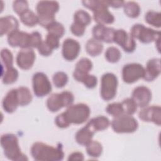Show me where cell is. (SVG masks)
Segmentation results:
<instances>
[{"instance_id": "cell-1", "label": "cell", "mask_w": 161, "mask_h": 161, "mask_svg": "<svg viewBox=\"0 0 161 161\" xmlns=\"http://www.w3.org/2000/svg\"><path fill=\"white\" fill-rule=\"evenodd\" d=\"M30 153L33 159L38 161H60L64 157L61 146L54 147L42 142L34 143Z\"/></svg>"}, {"instance_id": "cell-2", "label": "cell", "mask_w": 161, "mask_h": 161, "mask_svg": "<svg viewBox=\"0 0 161 161\" xmlns=\"http://www.w3.org/2000/svg\"><path fill=\"white\" fill-rule=\"evenodd\" d=\"M82 4L93 12V18L97 24L105 25L114 22V17L108 10V1H83Z\"/></svg>"}, {"instance_id": "cell-3", "label": "cell", "mask_w": 161, "mask_h": 161, "mask_svg": "<svg viewBox=\"0 0 161 161\" xmlns=\"http://www.w3.org/2000/svg\"><path fill=\"white\" fill-rule=\"evenodd\" d=\"M1 145L5 156L13 161L28 160L26 155L21 152L17 136L12 133L3 135L1 137Z\"/></svg>"}, {"instance_id": "cell-4", "label": "cell", "mask_w": 161, "mask_h": 161, "mask_svg": "<svg viewBox=\"0 0 161 161\" xmlns=\"http://www.w3.org/2000/svg\"><path fill=\"white\" fill-rule=\"evenodd\" d=\"M59 9V4L53 1H40L36 6L38 17V24L47 28L55 21V14Z\"/></svg>"}, {"instance_id": "cell-5", "label": "cell", "mask_w": 161, "mask_h": 161, "mask_svg": "<svg viewBox=\"0 0 161 161\" xmlns=\"http://www.w3.org/2000/svg\"><path fill=\"white\" fill-rule=\"evenodd\" d=\"M91 113L89 107L84 103H78L67 107L63 114L69 125H80L86 122Z\"/></svg>"}, {"instance_id": "cell-6", "label": "cell", "mask_w": 161, "mask_h": 161, "mask_svg": "<svg viewBox=\"0 0 161 161\" xmlns=\"http://www.w3.org/2000/svg\"><path fill=\"white\" fill-rule=\"evenodd\" d=\"M74 101L73 94L67 91L51 94L47 100V106L50 111L55 113L64 107H69Z\"/></svg>"}, {"instance_id": "cell-7", "label": "cell", "mask_w": 161, "mask_h": 161, "mask_svg": "<svg viewBox=\"0 0 161 161\" xmlns=\"http://www.w3.org/2000/svg\"><path fill=\"white\" fill-rule=\"evenodd\" d=\"M111 126L113 131L117 133H131L137 130L138 123L131 115L122 114L114 117Z\"/></svg>"}, {"instance_id": "cell-8", "label": "cell", "mask_w": 161, "mask_h": 161, "mask_svg": "<svg viewBox=\"0 0 161 161\" xmlns=\"http://www.w3.org/2000/svg\"><path fill=\"white\" fill-rule=\"evenodd\" d=\"M118 83L117 77L113 73L108 72L102 75L100 94L103 100L110 101L115 97Z\"/></svg>"}, {"instance_id": "cell-9", "label": "cell", "mask_w": 161, "mask_h": 161, "mask_svg": "<svg viewBox=\"0 0 161 161\" xmlns=\"http://www.w3.org/2000/svg\"><path fill=\"white\" fill-rule=\"evenodd\" d=\"M130 35L143 43H150L160 39V31L147 28L142 24H135L130 30Z\"/></svg>"}, {"instance_id": "cell-10", "label": "cell", "mask_w": 161, "mask_h": 161, "mask_svg": "<svg viewBox=\"0 0 161 161\" xmlns=\"http://www.w3.org/2000/svg\"><path fill=\"white\" fill-rule=\"evenodd\" d=\"M33 89L34 94L38 97L48 95L52 91V84L46 75L43 72H36L32 77Z\"/></svg>"}, {"instance_id": "cell-11", "label": "cell", "mask_w": 161, "mask_h": 161, "mask_svg": "<svg viewBox=\"0 0 161 161\" xmlns=\"http://www.w3.org/2000/svg\"><path fill=\"white\" fill-rule=\"evenodd\" d=\"M145 68L138 63H130L125 65L122 69V79L127 84L136 82L143 78Z\"/></svg>"}, {"instance_id": "cell-12", "label": "cell", "mask_w": 161, "mask_h": 161, "mask_svg": "<svg viewBox=\"0 0 161 161\" xmlns=\"http://www.w3.org/2000/svg\"><path fill=\"white\" fill-rule=\"evenodd\" d=\"M113 42L122 47L128 53L133 52L136 48V42L134 38L123 29L116 30L114 31Z\"/></svg>"}, {"instance_id": "cell-13", "label": "cell", "mask_w": 161, "mask_h": 161, "mask_svg": "<svg viewBox=\"0 0 161 161\" xmlns=\"http://www.w3.org/2000/svg\"><path fill=\"white\" fill-rule=\"evenodd\" d=\"M139 118L146 122H153L158 126L161 125V108L160 106L152 105L146 106L138 113Z\"/></svg>"}, {"instance_id": "cell-14", "label": "cell", "mask_w": 161, "mask_h": 161, "mask_svg": "<svg viewBox=\"0 0 161 161\" xmlns=\"http://www.w3.org/2000/svg\"><path fill=\"white\" fill-rule=\"evenodd\" d=\"M36 55L31 48H21L16 57V64L23 70L31 69L35 62Z\"/></svg>"}, {"instance_id": "cell-15", "label": "cell", "mask_w": 161, "mask_h": 161, "mask_svg": "<svg viewBox=\"0 0 161 161\" xmlns=\"http://www.w3.org/2000/svg\"><path fill=\"white\" fill-rule=\"evenodd\" d=\"M30 34L19 30L8 35V42L12 47H20L21 48H30Z\"/></svg>"}, {"instance_id": "cell-16", "label": "cell", "mask_w": 161, "mask_h": 161, "mask_svg": "<svg viewBox=\"0 0 161 161\" xmlns=\"http://www.w3.org/2000/svg\"><path fill=\"white\" fill-rule=\"evenodd\" d=\"M131 96V98L137 106L142 108L147 106L152 99L151 91L147 87L143 86L135 87L132 92Z\"/></svg>"}, {"instance_id": "cell-17", "label": "cell", "mask_w": 161, "mask_h": 161, "mask_svg": "<svg viewBox=\"0 0 161 161\" xmlns=\"http://www.w3.org/2000/svg\"><path fill=\"white\" fill-rule=\"evenodd\" d=\"M80 50L79 43L73 38H67L62 45V56L67 61H73L79 55Z\"/></svg>"}, {"instance_id": "cell-18", "label": "cell", "mask_w": 161, "mask_h": 161, "mask_svg": "<svg viewBox=\"0 0 161 161\" xmlns=\"http://www.w3.org/2000/svg\"><path fill=\"white\" fill-rule=\"evenodd\" d=\"M113 28L107 27L103 25L97 24L92 28L93 38L99 42L110 43L113 42L114 31Z\"/></svg>"}, {"instance_id": "cell-19", "label": "cell", "mask_w": 161, "mask_h": 161, "mask_svg": "<svg viewBox=\"0 0 161 161\" xmlns=\"http://www.w3.org/2000/svg\"><path fill=\"white\" fill-rule=\"evenodd\" d=\"M92 68V62L87 58H82L80 59L76 64L73 77L77 82H82L86 76L89 74V72Z\"/></svg>"}, {"instance_id": "cell-20", "label": "cell", "mask_w": 161, "mask_h": 161, "mask_svg": "<svg viewBox=\"0 0 161 161\" xmlns=\"http://www.w3.org/2000/svg\"><path fill=\"white\" fill-rule=\"evenodd\" d=\"M160 58H155L149 60L147 63L145 69H144L145 70L143 79L148 82L154 80L160 74Z\"/></svg>"}, {"instance_id": "cell-21", "label": "cell", "mask_w": 161, "mask_h": 161, "mask_svg": "<svg viewBox=\"0 0 161 161\" xmlns=\"http://www.w3.org/2000/svg\"><path fill=\"white\" fill-rule=\"evenodd\" d=\"M96 132V131L95 128L89 120L86 126L77 131L75 136V140L78 144L86 146L92 140Z\"/></svg>"}, {"instance_id": "cell-22", "label": "cell", "mask_w": 161, "mask_h": 161, "mask_svg": "<svg viewBox=\"0 0 161 161\" xmlns=\"http://www.w3.org/2000/svg\"><path fill=\"white\" fill-rule=\"evenodd\" d=\"M19 23L17 19L11 16H6L0 18V35H9L18 30Z\"/></svg>"}, {"instance_id": "cell-23", "label": "cell", "mask_w": 161, "mask_h": 161, "mask_svg": "<svg viewBox=\"0 0 161 161\" xmlns=\"http://www.w3.org/2000/svg\"><path fill=\"white\" fill-rule=\"evenodd\" d=\"M3 108L8 113H12L16 111L19 105L17 89L10 90L3 100Z\"/></svg>"}, {"instance_id": "cell-24", "label": "cell", "mask_w": 161, "mask_h": 161, "mask_svg": "<svg viewBox=\"0 0 161 161\" xmlns=\"http://www.w3.org/2000/svg\"><path fill=\"white\" fill-rule=\"evenodd\" d=\"M103 49V45L102 43L94 38L89 39L86 44V50L92 57H96L101 54Z\"/></svg>"}, {"instance_id": "cell-25", "label": "cell", "mask_w": 161, "mask_h": 161, "mask_svg": "<svg viewBox=\"0 0 161 161\" xmlns=\"http://www.w3.org/2000/svg\"><path fill=\"white\" fill-rule=\"evenodd\" d=\"M17 94L19 106H26L31 102L32 95L30 89L28 87L25 86H21L18 87Z\"/></svg>"}, {"instance_id": "cell-26", "label": "cell", "mask_w": 161, "mask_h": 161, "mask_svg": "<svg viewBox=\"0 0 161 161\" xmlns=\"http://www.w3.org/2000/svg\"><path fill=\"white\" fill-rule=\"evenodd\" d=\"M123 9L125 14L131 18H137L140 13V7L139 4L134 1L125 3Z\"/></svg>"}, {"instance_id": "cell-27", "label": "cell", "mask_w": 161, "mask_h": 161, "mask_svg": "<svg viewBox=\"0 0 161 161\" xmlns=\"http://www.w3.org/2000/svg\"><path fill=\"white\" fill-rule=\"evenodd\" d=\"M21 21L26 26L32 27L38 23V17L33 11L28 9L19 16Z\"/></svg>"}, {"instance_id": "cell-28", "label": "cell", "mask_w": 161, "mask_h": 161, "mask_svg": "<svg viewBox=\"0 0 161 161\" xmlns=\"http://www.w3.org/2000/svg\"><path fill=\"white\" fill-rule=\"evenodd\" d=\"M86 152L87 154L94 158L99 157L103 152V147L101 143L96 140H91L86 145Z\"/></svg>"}, {"instance_id": "cell-29", "label": "cell", "mask_w": 161, "mask_h": 161, "mask_svg": "<svg viewBox=\"0 0 161 161\" xmlns=\"http://www.w3.org/2000/svg\"><path fill=\"white\" fill-rule=\"evenodd\" d=\"M145 21L156 28H160L161 26V14L159 12L155 11H148L145 15Z\"/></svg>"}, {"instance_id": "cell-30", "label": "cell", "mask_w": 161, "mask_h": 161, "mask_svg": "<svg viewBox=\"0 0 161 161\" xmlns=\"http://www.w3.org/2000/svg\"><path fill=\"white\" fill-rule=\"evenodd\" d=\"M74 22L86 26L91 23V17L87 11L79 9L74 13Z\"/></svg>"}, {"instance_id": "cell-31", "label": "cell", "mask_w": 161, "mask_h": 161, "mask_svg": "<svg viewBox=\"0 0 161 161\" xmlns=\"http://www.w3.org/2000/svg\"><path fill=\"white\" fill-rule=\"evenodd\" d=\"M3 82L5 84H11L16 81L18 78V72L13 67L6 69L1 74Z\"/></svg>"}, {"instance_id": "cell-32", "label": "cell", "mask_w": 161, "mask_h": 161, "mask_svg": "<svg viewBox=\"0 0 161 161\" xmlns=\"http://www.w3.org/2000/svg\"><path fill=\"white\" fill-rule=\"evenodd\" d=\"M90 121L96 131H103L107 129L110 124L109 119L104 116H98L92 118Z\"/></svg>"}, {"instance_id": "cell-33", "label": "cell", "mask_w": 161, "mask_h": 161, "mask_svg": "<svg viewBox=\"0 0 161 161\" xmlns=\"http://www.w3.org/2000/svg\"><path fill=\"white\" fill-rule=\"evenodd\" d=\"M46 29L48 31V33L53 35L58 38H61L65 33V28L63 25L56 21L51 23Z\"/></svg>"}, {"instance_id": "cell-34", "label": "cell", "mask_w": 161, "mask_h": 161, "mask_svg": "<svg viewBox=\"0 0 161 161\" xmlns=\"http://www.w3.org/2000/svg\"><path fill=\"white\" fill-rule=\"evenodd\" d=\"M105 58L110 63H116L121 58V52L115 47H110L107 48L105 52Z\"/></svg>"}, {"instance_id": "cell-35", "label": "cell", "mask_w": 161, "mask_h": 161, "mask_svg": "<svg viewBox=\"0 0 161 161\" xmlns=\"http://www.w3.org/2000/svg\"><path fill=\"white\" fill-rule=\"evenodd\" d=\"M1 59L2 67H5L6 69L13 67V56L11 52L8 48H3L1 51Z\"/></svg>"}, {"instance_id": "cell-36", "label": "cell", "mask_w": 161, "mask_h": 161, "mask_svg": "<svg viewBox=\"0 0 161 161\" xmlns=\"http://www.w3.org/2000/svg\"><path fill=\"white\" fill-rule=\"evenodd\" d=\"M121 103L124 114L132 115L136 112L138 106L131 97L124 99Z\"/></svg>"}, {"instance_id": "cell-37", "label": "cell", "mask_w": 161, "mask_h": 161, "mask_svg": "<svg viewBox=\"0 0 161 161\" xmlns=\"http://www.w3.org/2000/svg\"><path fill=\"white\" fill-rule=\"evenodd\" d=\"M53 82L57 88L64 87L68 82V76L64 72H57L53 75Z\"/></svg>"}, {"instance_id": "cell-38", "label": "cell", "mask_w": 161, "mask_h": 161, "mask_svg": "<svg viewBox=\"0 0 161 161\" xmlns=\"http://www.w3.org/2000/svg\"><path fill=\"white\" fill-rule=\"evenodd\" d=\"M106 111L108 114L114 117L124 114L121 103H113L109 104L106 108Z\"/></svg>"}, {"instance_id": "cell-39", "label": "cell", "mask_w": 161, "mask_h": 161, "mask_svg": "<svg viewBox=\"0 0 161 161\" xmlns=\"http://www.w3.org/2000/svg\"><path fill=\"white\" fill-rule=\"evenodd\" d=\"M13 8L14 11L20 16L26 11L29 9L28 3L26 1L23 0H18L14 1L13 3Z\"/></svg>"}, {"instance_id": "cell-40", "label": "cell", "mask_w": 161, "mask_h": 161, "mask_svg": "<svg viewBox=\"0 0 161 161\" xmlns=\"http://www.w3.org/2000/svg\"><path fill=\"white\" fill-rule=\"evenodd\" d=\"M42 38L41 34L38 31H33L30 33V48H38L42 42Z\"/></svg>"}, {"instance_id": "cell-41", "label": "cell", "mask_w": 161, "mask_h": 161, "mask_svg": "<svg viewBox=\"0 0 161 161\" xmlns=\"http://www.w3.org/2000/svg\"><path fill=\"white\" fill-rule=\"evenodd\" d=\"M45 41L47 43V45L53 50L57 49L59 47V38L53 35L48 33L47 35L46 39Z\"/></svg>"}, {"instance_id": "cell-42", "label": "cell", "mask_w": 161, "mask_h": 161, "mask_svg": "<svg viewBox=\"0 0 161 161\" xmlns=\"http://www.w3.org/2000/svg\"><path fill=\"white\" fill-rule=\"evenodd\" d=\"M82 82L84 84V86L86 87L89 89H93L97 86V79L95 75L88 74L87 76L84 77Z\"/></svg>"}, {"instance_id": "cell-43", "label": "cell", "mask_w": 161, "mask_h": 161, "mask_svg": "<svg viewBox=\"0 0 161 161\" xmlns=\"http://www.w3.org/2000/svg\"><path fill=\"white\" fill-rule=\"evenodd\" d=\"M85 28L86 26L75 22H73L70 26V31L72 33L76 36H82L85 32Z\"/></svg>"}, {"instance_id": "cell-44", "label": "cell", "mask_w": 161, "mask_h": 161, "mask_svg": "<svg viewBox=\"0 0 161 161\" xmlns=\"http://www.w3.org/2000/svg\"><path fill=\"white\" fill-rule=\"evenodd\" d=\"M38 52L42 56L47 57L52 54L53 52V49H52L45 42V41H43L40 45L38 48Z\"/></svg>"}, {"instance_id": "cell-45", "label": "cell", "mask_w": 161, "mask_h": 161, "mask_svg": "<svg viewBox=\"0 0 161 161\" xmlns=\"http://www.w3.org/2000/svg\"><path fill=\"white\" fill-rule=\"evenodd\" d=\"M55 123L56 125L60 128H65L70 126V125L67 123V120L65 119V118L63 113L57 115V116L55 119Z\"/></svg>"}, {"instance_id": "cell-46", "label": "cell", "mask_w": 161, "mask_h": 161, "mask_svg": "<svg viewBox=\"0 0 161 161\" xmlns=\"http://www.w3.org/2000/svg\"><path fill=\"white\" fill-rule=\"evenodd\" d=\"M84 158L82 153L79 152H74L69 155L67 160L69 161H75V160L82 161V160H84Z\"/></svg>"}, {"instance_id": "cell-47", "label": "cell", "mask_w": 161, "mask_h": 161, "mask_svg": "<svg viewBox=\"0 0 161 161\" xmlns=\"http://www.w3.org/2000/svg\"><path fill=\"white\" fill-rule=\"evenodd\" d=\"M123 1H108L109 7H113L114 8H119L123 6L125 4Z\"/></svg>"}]
</instances>
